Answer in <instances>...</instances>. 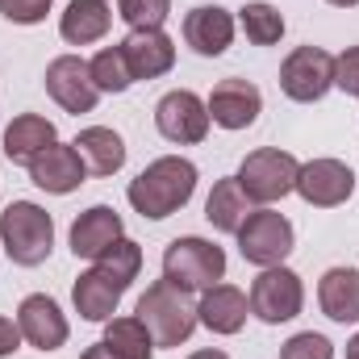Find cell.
Here are the masks:
<instances>
[{
	"mask_svg": "<svg viewBox=\"0 0 359 359\" xmlns=\"http://www.w3.org/2000/svg\"><path fill=\"white\" fill-rule=\"evenodd\" d=\"M192 192H196V163L184 159V155H159L155 163H147L130 180L126 201L134 205V213H142L151 222H163L192 201Z\"/></svg>",
	"mask_w": 359,
	"mask_h": 359,
	"instance_id": "6da1fadb",
	"label": "cell"
},
{
	"mask_svg": "<svg viewBox=\"0 0 359 359\" xmlns=\"http://www.w3.org/2000/svg\"><path fill=\"white\" fill-rule=\"evenodd\" d=\"M0 247L17 268H38L55 251V222L34 201H13L0 213Z\"/></svg>",
	"mask_w": 359,
	"mask_h": 359,
	"instance_id": "7a4b0ae2",
	"label": "cell"
},
{
	"mask_svg": "<svg viewBox=\"0 0 359 359\" xmlns=\"http://www.w3.org/2000/svg\"><path fill=\"white\" fill-rule=\"evenodd\" d=\"M134 313H138L142 326L151 330L155 347H180V343H188L192 330L201 326V322H196V305L188 301V292H180L176 284H168V280H155V284L138 297V309H134Z\"/></svg>",
	"mask_w": 359,
	"mask_h": 359,
	"instance_id": "3957f363",
	"label": "cell"
},
{
	"mask_svg": "<svg viewBox=\"0 0 359 359\" xmlns=\"http://www.w3.org/2000/svg\"><path fill=\"white\" fill-rule=\"evenodd\" d=\"M222 276H226V251L217 243L196 238V234L168 243V251H163V280L176 284L180 292H205V288L222 284Z\"/></svg>",
	"mask_w": 359,
	"mask_h": 359,
	"instance_id": "277c9868",
	"label": "cell"
},
{
	"mask_svg": "<svg viewBox=\"0 0 359 359\" xmlns=\"http://www.w3.org/2000/svg\"><path fill=\"white\" fill-rule=\"evenodd\" d=\"M297 172H301L297 155H288L280 147H259L243 159L234 180H238V188L247 192L251 205H276L288 192H297Z\"/></svg>",
	"mask_w": 359,
	"mask_h": 359,
	"instance_id": "5b68a950",
	"label": "cell"
},
{
	"mask_svg": "<svg viewBox=\"0 0 359 359\" xmlns=\"http://www.w3.org/2000/svg\"><path fill=\"white\" fill-rule=\"evenodd\" d=\"M234 238H238V251H243V259L251 268H280L292 255V243H297L292 222L284 213H276L271 205L251 209Z\"/></svg>",
	"mask_w": 359,
	"mask_h": 359,
	"instance_id": "8992f818",
	"label": "cell"
},
{
	"mask_svg": "<svg viewBox=\"0 0 359 359\" xmlns=\"http://www.w3.org/2000/svg\"><path fill=\"white\" fill-rule=\"evenodd\" d=\"M251 313L268 326H280V322H292L301 309H305V284L292 268H259V276L251 280Z\"/></svg>",
	"mask_w": 359,
	"mask_h": 359,
	"instance_id": "52a82bcc",
	"label": "cell"
},
{
	"mask_svg": "<svg viewBox=\"0 0 359 359\" xmlns=\"http://www.w3.org/2000/svg\"><path fill=\"white\" fill-rule=\"evenodd\" d=\"M334 88V55L322 46H297L280 63V92L297 104H313Z\"/></svg>",
	"mask_w": 359,
	"mask_h": 359,
	"instance_id": "ba28073f",
	"label": "cell"
},
{
	"mask_svg": "<svg viewBox=\"0 0 359 359\" xmlns=\"http://www.w3.org/2000/svg\"><path fill=\"white\" fill-rule=\"evenodd\" d=\"M155 126H159V134H163L168 142H176V147H196V142H205V134H209L213 121H209V104H205L196 92L176 88L155 104Z\"/></svg>",
	"mask_w": 359,
	"mask_h": 359,
	"instance_id": "9c48e42d",
	"label": "cell"
},
{
	"mask_svg": "<svg viewBox=\"0 0 359 359\" xmlns=\"http://www.w3.org/2000/svg\"><path fill=\"white\" fill-rule=\"evenodd\" d=\"M355 192V172L343 159H309L297 172V196L313 209H339Z\"/></svg>",
	"mask_w": 359,
	"mask_h": 359,
	"instance_id": "30bf717a",
	"label": "cell"
},
{
	"mask_svg": "<svg viewBox=\"0 0 359 359\" xmlns=\"http://www.w3.org/2000/svg\"><path fill=\"white\" fill-rule=\"evenodd\" d=\"M46 92L63 113H76V117L92 113L100 100V92L92 84L88 59H80V55H59L46 63Z\"/></svg>",
	"mask_w": 359,
	"mask_h": 359,
	"instance_id": "8fae6325",
	"label": "cell"
},
{
	"mask_svg": "<svg viewBox=\"0 0 359 359\" xmlns=\"http://www.w3.org/2000/svg\"><path fill=\"white\" fill-rule=\"evenodd\" d=\"M17 326H21V339H25L29 347H38V351H59V347L67 343V334H72L67 313H63L59 301L46 297V292H29V297L17 305Z\"/></svg>",
	"mask_w": 359,
	"mask_h": 359,
	"instance_id": "7c38bea8",
	"label": "cell"
},
{
	"mask_svg": "<svg viewBox=\"0 0 359 359\" xmlns=\"http://www.w3.org/2000/svg\"><path fill=\"white\" fill-rule=\"evenodd\" d=\"M205 104H209V121H213V126H222V130H247V126H255L259 113H264V92L255 88L251 80L230 76V80L213 84V92H209Z\"/></svg>",
	"mask_w": 359,
	"mask_h": 359,
	"instance_id": "4fadbf2b",
	"label": "cell"
},
{
	"mask_svg": "<svg viewBox=\"0 0 359 359\" xmlns=\"http://www.w3.org/2000/svg\"><path fill=\"white\" fill-rule=\"evenodd\" d=\"M117 46H121L134 80H159L176 67V42L163 29H130Z\"/></svg>",
	"mask_w": 359,
	"mask_h": 359,
	"instance_id": "5bb4252c",
	"label": "cell"
},
{
	"mask_svg": "<svg viewBox=\"0 0 359 359\" xmlns=\"http://www.w3.org/2000/svg\"><path fill=\"white\" fill-rule=\"evenodd\" d=\"M234 13H226L222 4H196L188 17H184V42L201 55V59H217L230 50L234 42Z\"/></svg>",
	"mask_w": 359,
	"mask_h": 359,
	"instance_id": "9a60e30c",
	"label": "cell"
},
{
	"mask_svg": "<svg viewBox=\"0 0 359 359\" xmlns=\"http://www.w3.org/2000/svg\"><path fill=\"white\" fill-rule=\"evenodd\" d=\"M121 238H126V226H121V213L113 205H92L72 222V255L76 259H92L96 264Z\"/></svg>",
	"mask_w": 359,
	"mask_h": 359,
	"instance_id": "2e32d148",
	"label": "cell"
},
{
	"mask_svg": "<svg viewBox=\"0 0 359 359\" xmlns=\"http://www.w3.org/2000/svg\"><path fill=\"white\" fill-rule=\"evenodd\" d=\"M29 180L50 196H67L88 180V168H84V159H80V151L72 142H55L29 163Z\"/></svg>",
	"mask_w": 359,
	"mask_h": 359,
	"instance_id": "e0dca14e",
	"label": "cell"
},
{
	"mask_svg": "<svg viewBox=\"0 0 359 359\" xmlns=\"http://www.w3.org/2000/svg\"><path fill=\"white\" fill-rule=\"evenodd\" d=\"M251 318V301L243 288L234 284H213L201 292V305H196V322L209 330V334H238Z\"/></svg>",
	"mask_w": 359,
	"mask_h": 359,
	"instance_id": "ac0fdd59",
	"label": "cell"
},
{
	"mask_svg": "<svg viewBox=\"0 0 359 359\" xmlns=\"http://www.w3.org/2000/svg\"><path fill=\"white\" fill-rule=\"evenodd\" d=\"M55 142H59V130H55V121H46L42 113H21V117H13V121L4 126V138H0L8 163H21V168H29V163H34L46 147H55Z\"/></svg>",
	"mask_w": 359,
	"mask_h": 359,
	"instance_id": "d6986e66",
	"label": "cell"
},
{
	"mask_svg": "<svg viewBox=\"0 0 359 359\" xmlns=\"http://www.w3.org/2000/svg\"><path fill=\"white\" fill-rule=\"evenodd\" d=\"M121 292L126 288L100 268L80 271V280L72 284V301H76V313L84 322H109L117 313V305H121Z\"/></svg>",
	"mask_w": 359,
	"mask_h": 359,
	"instance_id": "ffe728a7",
	"label": "cell"
},
{
	"mask_svg": "<svg viewBox=\"0 0 359 359\" xmlns=\"http://www.w3.org/2000/svg\"><path fill=\"white\" fill-rule=\"evenodd\" d=\"M72 147L80 151L88 176L104 180V176H117V172L126 168V142H121V134L109 130V126H88V130H80Z\"/></svg>",
	"mask_w": 359,
	"mask_h": 359,
	"instance_id": "44dd1931",
	"label": "cell"
},
{
	"mask_svg": "<svg viewBox=\"0 0 359 359\" xmlns=\"http://www.w3.org/2000/svg\"><path fill=\"white\" fill-rule=\"evenodd\" d=\"M113 25V4L109 0H72L59 17V34L72 46H92L109 34Z\"/></svg>",
	"mask_w": 359,
	"mask_h": 359,
	"instance_id": "7402d4cb",
	"label": "cell"
},
{
	"mask_svg": "<svg viewBox=\"0 0 359 359\" xmlns=\"http://www.w3.org/2000/svg\"><path fill=\"white\" fill-rule=\"evenodd\" d=\"M318 305L330 322H359V271L355 268H330L318 280Z\"/></svg>",
	"mask_w": 359,
	"mask_h": 359,
	"instance_id": "603a6c76",
	"label": "cell"
},
{
	"mask_svg": "<svg viewBox=\"0 0 359 359\" xmlns=\"http://www.w3.org/2000/svg\"><path fill=\"white\" fill-rule=\"evenodd\" d=\"M255 205L247 201V192L238 188V180H217L213 184V192H209V201H205V222L213 226V230H222V234H238V226L247 222V213H251Z\"/></svg>",
	"mask_w": 359,
	"mask_h": 359,
	"instance_id": "cb8c5ba5",
	"label": "cell"
},
{
	"mask_svg": "<svg viewBox=\"0 0 359 359\" xmlns=\"http://www.w3.org/2000/svg\"><path fill=\"white\" fill-rule=\"evenodd\" d=\"M104 343L126 359H151L159 351L138 313H130V318H109V322H104Z\"/></svg>",
	"mask_w": 359,
	"mask_h": 359,
	"instance_id": "d4e9b609",
	"label": "cell"
},
{
	"mask_svg": "<svg viewBox=\"0 0 359 359\" xmlns=\"http://www.w3.org/2000/svg\"><path fill=\"white\" fill-rule=\"evenodd\" d=\"M238 25H243L247 42H255V46H276L284 38V13L268 0H247L238 8Z\"/></svg>",
	"mask_w": 359,
	"mask_h": 359,
	"instance_id": "484cf974",
	"label": "cell"
},
{
	"mask_svg": "<svg viewBox=\"0 0 359 359\" xmlns=\"http://www.w3.org/2000/svg\"><path fill=\"white\" fill-rule=\"evenodd\" d=\"M88 72H92V84L96 92L104 96H117V92H126L134 84V76H130V63H126V55H121V46H100L96 55L88 59Z\"/></svg>",
	"mask_w": 359,
	"mask_h": 359,
	"instance_id": "4316f807",
	"label": "cell"
},
{
	"mask_svg": "<svg viewBox=\"0 0 359 359\" xmlns=\"http://www.w3.org/2000/svg\"><path fill=\"white\" fill-rule=\"evenodd\" d=\"M96 268L109 271L121 288H130V284L138 280V271H142V247H138L134 238H121V243H113V247L96 259Z\"/></svg>",
	"mask_w": 359,
	"mask_h": 359,
	"instance_id": "83f0119b",
	"label": "cell"
},
{
	"mask_svg": "<svg viewBox=\"0 0 359 359\" xmlns=\"http://www.w3.org/2000/svg\"><path fill=\"white\" fill-rule=\"evenodd\" d=\"M117 17L130 29H163L172 17V0H117Z\"/></svg>",
	"mask_w": 359,
	"mask_h": 359,
	"instance_id": "f1b7e54d",
	"label": "cell"
},
{
	"mask_svg": "<svg viewBox=\"0 0 359 359\" xmlns=\"http://www.w3.org/2000/svg\"><path fill=\"white\" fill-rule=\"evenodd\" d=\"M280 359H334V343H330L326 334L301 330V334H292V339L280 347Z\"/></svg>",
	"mask_w": 359,
	"mask_h": 359,
	"instance_id": "f546056e",
	"label": "cell"
},
{
	"mask_svg": "<svg viewBox=\"0 0 359 359\" xmlns=\"http://www.w3.org/2000/svg\"><path fill=\"white\" fill-rule=\"evenodd\" d=\"M55 0H0V17L13 21V25H38L46 21Z\"/></svg>",
	"mask_w": 359,
	"mask_h": 359,
	"instance_id": "4dcf8cb0",
	"label": "cell"
},
{
	"mask_svg": "<svg viewBox=\"0 0 359 359\" xmlns=\"http://www.w3.org/2000/svg\"><path fill=\"white\" fill-rule=\"evenodd\" d=\"M334 88L359 96V46H347L343 55H334Z\"/></svg>",
	"mask_w": 359,
	"mask_h": 359,
	"instance_id": "1f68e13d",
	"label": "cell"
},
{
	"mask_svg": "<svg viewBox=\"0 0 359 359\" xmlns=\"http://www.w3.org/2000/svg\"><path fill=\"white\" fill-rule=\"evenodd\" d=\"M21 343H25V339H21V326H17L13 318H4V313H0V359L13 355Z\"/></svg>",
	"mask_w": 359,
	"mask_h": 359,
	"instance_id": "d6a6232c",
	"label": "cell"
},
{
	"mask_svg": "<svg viewBox=\"0 0 359 359\" xmlns=\"http://www.w3.org/2000/svg\"><path fill=\"white\" fill-rule=\"evenodd\" d=\"M80 359H126V355H117V351H113V347L100 339V343H92V347H88V351H84Z\"/></svg>",
	"mask_w": 359,
	"mask_h": 359,
	"instance_id": "836d02e7",
	"label": "cell"
},
{
	"mask_svg": "<svg viewBox=\"0 0 359 359\" xmlns=\"http://www.w3.org/2000/svg\"><path fill=\"white\" fill-rule=\"evenodd\" d=\"M188 359H230L226 351H217V347H205V351H192Z\"/></svg>",
	"mask_w": 359,
	"mask_h": 359,
	"instance_id": "e575fe53",
	"label": "cell"
},
{
	"mask_svg": "<svg viewBox=\"0 0 359 359\" xmlns=\"http://www.w3.org/2000/svg\"><path fill=\"white\" fill-rule=\"evenodd\" d=\"M347 359H359V334L351 339V343H347Z\"/></svg>",
	"mask_w": 359,
	"mask_h": 359,
	"instance_id": "d590c367",
	"label": "cell"
},
{
	"mask_svg": "<svg viewBox=\"0 0 359 359\" xmlns=\"http://www.w3.org/2000/svg\"><path fill=\"white\" fill-rule=\"evenodd\" d=\"M326 4H334V8H355L359 0H326Z\"/></svg>",
	"mask_w": 359,
	"mask_h": 359,
	"instance_id": "8d00e7d4",
	"label": "cell"
}]
</instances>
